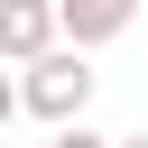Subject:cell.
Masks as SVG:
<instances>
[{
	"label": "cell",
	"instance_id": "obj_3",
	"mask_svg": "<svg viewBox=\"0 0 148 148\" xmlns=\"http://www.w3.org/2000/svg\"><path fill=\"white\" fill-rule=\"evenodd\" d=\"M139 9H148V0H56V28H65V46L92 56V46H111Z\"/></svg>",
	"mask_w": 148,
	"mask_h": 148
},
{
	"label": "cell",
	"instance_id": "obj_1",
	"mask_svg": "<svg viewBox=\"0 0 148 148\" xmlns=\"http://www.w3.org/2000/svg\"><path fill=\"white\" fill-rule=\"evenodd\" d=\"M92 83H102V74H92V56H83V46H56V56H37V65L18 74V102H28L46 130H74V120H83V102H92Z\"/></svg>",
	"mask_w": 148,
	"mask_h": 148
},
{
	"label": "cell",
	"instance_id": "obj_2",
	"mask_svg": "<svg viewBox=\"0 0 148 148\" xmlns=\"http://www.w3.org/2000/svg\"><path fill=\"white\" fill-rule=\"evenodd\" d=\"M65 46V28H56V0H0V65H37V56H56Z\"/></svg>",
	"mask_w": 148,
	"mask_h": 148
},
{
	"label": "cell",
	"instance_id": "obj_4",
	"mask_svg": "<svg viewBox=\"0 0 148 148\" xmlns=\"http://www.w3.org/2000/svg\"><path fill=\"white\" fill-rule=\"evenodd\" d=\"M46 148H111V139H102V130H83V120H74V130H46Z\"/></svg>",
	"mask_w": 148,
	"mask_h": 148
},
{
	"label": "cell",
	"instance_id": "obj_5",
	"mask_svg": "<svg viewBox=\"0 0 148 148\" xmlns=\"http://www.w3.org/2000/svg\"><path fill=\"white\" fill-rule=\"evenodd\" d=\"M18 111H28V102H18V74H0V130H9Z\"/></svg>",
	"mask_w": 148,
	"mask_h": 148
},
{
	"label": "cell",
	"instance_id": "obj_6",
	"mask_svg": "<svg viewBox=\"0 0 148 148\" xmlns=\"http://www.w3.org/2000/svg\"><path fill=\"white\" fill-rule=\"evenodd\" d=\"M111 148H148V130H130V139H111Z\"/></svg>",
	"mask_w": 148,
	"mask_h": 148
}]
</instances>
